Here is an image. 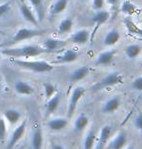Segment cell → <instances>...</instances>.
<instances>
[{"label":"cell","mask_w":142,"mask_h":149,"mask_svg":"<svg viewBox=\"0 0 142 149\" xmlns=\"http://www.w3.org/2000/svg\"><path fill=\"white\" fill-rule=\"evenodd\" d=\"M105 0H91V7L94 10H101L103 9L104 4H105Z\"/></svg>","instance_id":"obj_36"},{"label":"cell","mask_w":142,"mask_h":149,"mask_svg":"<svg viewBox=\"0 0 142 149\" xmlns=\"http://www.w3.org/2000/svg\"><path fill=\"white\" fill-rule=\"evenodd\" d=\"M86 93V89L84 87H81V86H78V87H75L73 89V91L71 92V95L69 97V100H68V104H67V116L68 118H71L73 116L74 112L76 111V108L78 106V103L82 97H84Z\"/></svg>","instance_id":"obj_5"},{"label":"cell","mask_w":142,"mask_h":149,"mask_svg":"<svg viewBox=\"0 0 142 149\" xmlns=\"http://www.w3.org/2000/svg\"><path fill=\"white\" fill-rule=\"evenodd\" d=\"M51 149H65V148L62 144H60V143H53Z\"/></svg>","instance_id":"obj_37"},{"label":"cell","mask_w":142,"mask_h":149,"mask_svg":"<svg viewBox=\"0 0 142 149\" xmlns=\"http://www.w3.org/2000/svg\"><path fill=\"white\" fill-rule=\"evenodd\" d=\"M43 89H44V94H45L46 100H49L52 97H54L55 93L57 92V87L55 86V84L52 82H46L43 84Z\"/></svg>","instance_id":"obj_30"},{"label":"cell","mask_w":142,"mask_h":149,"mask_svg":"<svg viewBox=\"0 0 142 149\" xmlns=\"http://www.w3.org/2000/svg\"><path fill=\"white\" fill-rule=\"evenodd\" d=\"M89 73H90V68L87 65H81L72 70L69 73L68 78L71 82H79V81L85 79L89 75Z\"/></svg>","instance_id":"obj_16"},{"label":"cell","mask_w":142,"mask_h":149,"mask_svg":"<svg viewBox=\"0 0 142 149\" xmlns=\"http://www.w3.org/2000/svg\"><path fill=\"white\" fill-rule=\"evenodd\" d=\"M109 19H110V13L108 12V11L104 9L96 11V13L91 17V21H93V24L94 26V31H96L100 26L105 24Z\"/></svg>","instance_id":"obj_15"},{"label":"cell","mask_w":142,"mask_h":149,"mask_svg":"<svg viewBox=\"0 0 142 149\" xmlns=\"http://www.w3.org/2000/svg\"><path fill=\"white\" fill-rule=\"evenodd\" d=\"M133 125L136 128V130L139 131L142 134V112L139 111L137 115L135 116L134 120H133Z\"/></svg>","instance_id":"obj_34"},{"label":"cell","mask_w":142,"mask_h":149,"mask_svg":"<svg viewBox=\"0 0 142 149\" xmlns=\"http://www.w3.org/2000/svg\"><path fill=\"white\" fill-rule=\"evenodd\" d=\"M1 55H2V54H1V52H0V60H1Z\"/></svg>","instance_id":"obj_41"},{"label":"cell","mask_w":142,"mask_h":149,"mask_svg":"<svg viewBox=\"0 0 142 149\" xmlns=\"http://www.w3.org/2000/svg\"><path fill=\"white\" fill-rule=\"evenodd\" d=\"M69 0H55L50 7V14L52 16H57L64 12L68 6Z\"/></svg>","instance_id":"obj_21"},{"label":"cell","mask_w":142,"mask_h":149,"mask_svg":"<svg viewBox=\"0 0 142 149\" xmlns=\"http://www.w3.org/2000/svg\"><path fill=\"white\" fill-rule=\"evenodd\" d=\"M7 134V127H6V122L3 118L0 117V140L3 141L6 137Z\"/></svg>","instance_id":"obj_33"},{"label":"cell","mask_w":142,"mask_h":149,"mask_svg":"<svg viewBox=\"0 0 142 149\" xmlns=\"http://www.w3.org/2000/svg\"><path fill=\"white\" fill-rule=\"evenodd\" d=\"M4 117L10 124L14 125V124H17L19 121V119H21V112L15 108H9V109H7V110H5Z\"/></svg>","instance_id":"obj_25"},{"label":"cell","mask_w":142,"mask_h":149,"mask_svg":"<svg viewBox=\"0 0 142 149\" xmlns=\"http://www.w3.org/2000/svg\"><path fill=\"white\" fill-rule=\"evenodd\" d=\"M1 83H2V79H1V76H0V88H1Z\"/></svg>","instance_id":"obj_40"},{"label":"cell","mask_w":142,"mask_h":149,"mask_svg":"<svg viewBox=\"0 0 142 149\" xmlns=\"http://www.w3.org/2000/svg\"><path fill=\"white\" fill-rule=\"evenodd\" d=\"M111 134H112V127L110 125H104L99 132L98 140L96 143L94 149H103L106 146L108 140L110 139Z\"/></svg>","instance_id":"obj_12"},{"label":"cell","mask_w":142,"mask_h":149,"mask_svg":"<svg viewBox=\"0 0 142 149\" xmlns=\"http://www.w3.org/2000/svg\"><path fill=\"white\" fill-rule=\"evenodd\" d=\"M62 100V94L60 92H57L54 97L47 100L46 102V115H51L58 108V105Z\"/></svg>","instance_id":"obj_20"},{"label":"cell","mask_w":142,"mask_h":149,"mask_svg":"<svg viewBox=\"0 0 142 149\" xmlns=\"http://www.w3.org/2000/svg\"><path fill=\"white\" fill-rule=\"evenodd\" d=\"M46 53L42 46L35 44L23 45L19 47L6 48L3 51H1V54L6 56L8 58H29L38 57V56Z\"/></svg>","instance_id":"obj_1"},{"label":"cell","mask_w":142,"mask_h":149,"mask_svg":"<svg viewBox=\"0 0 142 149\" xmlns=\"http://www.w3.org/2000/svg\"><path fill=\"white\" fill-rule=\"evenodd\" d=\"M43 33H45V30L39 29H29V27H21L16 31L10 42L11 43H19V42L29 40V39L40 36Z\"/></svg>","instance_id":"obj_4"},{"label":"cell","mask_w":142,"mask_h":149,"mask_svg":"<svg viewBox=\"0 0 142 149\" xmlns=\"http://www.w3.org/2000/svg\"><path fill=\"white\" fill-rule=\"evenodd\" d=\"M125 149H133V147H132V146H127V147L126 148H125Z\"/></svg>","instance_id":"obj_39"},{"label":"cell","mask_w":142,"mask_h":149,"mask_svg":"<svg viewBox=\"0 0 142 149\" xmlns=\"http://www.w3.org/2000/svg\"><path fill=\"white\" fill-rule=\"evenodd\" d=\"M106 1V3L110 4V5H116L120 0H105Z\"/></svg>","instance_id":"obj_38"},{"label":"cell","mask_w":142,"mask_h":149,"mask_svg":"<svg viewBox=\"0 0 142 149\" xmlns=\"http://www.w3.org/2000/svg\"><path fill=\"white\" fill-rule=\"evenodd\" d=\"M1 33H3V32H2V31H1V30H0V34H1Z\"/></svg>","instance_id":"obj_43"},{"label":"cell","mask_w":142,"mask_h":149,"mask_svg":"<svg viewBox=\"0 0 142 149\" xmlns=\"http://www.w3.org/2000/svg\"><path fill=\"white\" fill-rule=\"evenodd\" d=\"M90 31L86 29H81L75 30L73 33L69 35V40L72 43L77 45H85L90 40Z\"/></svg>","instance_id":"obj_11"},{"label":"cell","mask_w":142,"mask_h":149,"mask_svg":"<svg viewBox=\"0 0 142 149\" xmlns=\"http://www.w3.org/2000/svg\"><path fill=\"white\" fill-rule=\"evenodd\" d=\"M19 13H21V15L24 18V21H26L27 22H29V24H31L35 26H38L39 21L37 17H36L33 9L28 4L21 3L19 5Z\"/></svg>","instance_id":"obj_9"},{"label":"cell","mask_w":142,"mask_h":149,"mask_svg":"<svg viewBox=\"0 0 142 149\" xmlns=\"http://www.w3.org/2000/svg\"><path fill=\"white\" fill-rule=\"evenodd\" d=\"M96 133L94 129H91L88 132L84 139V149H93L96 146Z\"/></svg>","instance_id":"obj_27"},{"label":"cell","mask_w":142,"mask_h":149,"mask_svg":"<svg viewBox=\"0 0 142 149\" xmlns=\"http://www.w3.org/2000/svg\"><path fill=\"white\" fill-rule=\"evenodd\" d=\"M26 119H24V121H21V124L17 127L14 132L12 133V136H11L9 142L7 144L6 149H13L16 146V144L18 143L19 140L21 139V137L24 136V133H26Z\"/></svg>","instance_id":"obj_6"},{"label":"cell","mask_w":142,"mask_h":149,"mask_svg":"<svg viewBox=\"0 0 142 149\" xmlns=\"http://www.w3.org/2000/svg\"><path fill=\"white\" fill-rule=\"evenodd\" d=\"M115 55H116L115 49H110V50H106V51H102L101 53H99L98 56L96 57L94 63L99 66L108 65V64H110L112 63Z\"/></svg>","instance_id":"obj_14"},{"label":"cell","mask_w":142,"mask_h":149,"mask_svg":"<svg viewBox=\"0 0 142 149\" xmlns=\"http://www.w3.org/2000/svg\"><path fill=\"white\" fill-rule=\"evenodd\" d=\"M79 1H86V0H79Z\"/></svg>","instance_id":"obj_42"},{"label":"cell","mask_w":142,"mask_h":149,"mask_svg":"<svg viewBox=\"0 0 142 149\" xmlns=\"http://www.w3.org/2000/svg\"><path fill=\"white\" fill-rule=\"evenodd\" d=\"M79 57L78 52L72 49H67L62 51L60 54H58L55 58V63H70L75 61Z\"/></svg>","instance_id":"obj_13"},{"label":"cell","mask_w":142,"mask_h":149,"mask_svg":"<svg viewBox=\"0 0 142 149\" xmlns=\"http://www.w3.org/2000/svg\"><path fill=\"white\" fill-rule=\"evenodd\" d=\"M121 10L122 12L127 14V15H132L135 12L136 6L130 1H129V0H125L121 5Z\"/></svg>","instance_id":"obj_31"},{"label":"cell","mask_w":142,"mask_h":149,"mask_svg":"<svg viewBox=\"0 0 142 149\" xmlns=\"http://www.w3.org/2000/svg\"><path fill=\"white\" fill-rule=\"evenodd\" d=\"M121 105V97L120 95H113V97H109L105 102L102 103L100 110L104 114H111L114 113Z\"/></svg>","instance_id":"obj_8"},{"label":"cell","mask_w":142,"mask_h":149,"mask_svg":"<svg viewBox=\"0 0 142 149\" xmlns=\"http://www.w3.org/2000/svg\"><path fill=\"white\" fill-rule=\"evenodd\" d=\"M120 38H121V34H120L119 30L116 29H112L105 34L103 38V44L107 47L114 46L120 40Z\"/></svg>","instance_id":"obj_22"},{"label":"cell","mask_w":142,"mask_h":149,"mask_svg":"<svg viewBox=\"0 0 142 149\" xmlns=\"http://www.w3.org/2000/svg\"><path fill=\"white\" fill-rule=\"evenodd\" d=\"M16 93L21 95H30L34 94V88L28 82L23 80H18L14 86Z\"/></svg>","instance_id":"obj_17"},{"label":"cell","mask_w":142,"mask_h":149,"mask_svg":"<svg viewBox=\"0 0 142 149\" xmlns=\"http://www.w3.org/2000/svg\"><path fill=\"white\" fill-rule=\"evenodd\" d=\"M30 3V7L34 11L38 21L40 22L44 18V7H43V0H28Z\"/></svg>","instance_id":"obj_24"},{"label":"cell","mask_w":142,"mask_h":149,"mask_svg":"<svg viewBox=\"0 0 142 149\" xmlns=\"http://www.w3.org/2000/svg\"><path fill=\"white\" fill-rule=\"evenodd\" d=\"M142 51L141 45L137 43L130 44L125 48V54H126L127 58H129L130 60H134L135 58H137Z\"/></svg>","instance_id":"obj_23"},{"label":"cell","mask_w":142,"mask_h":149,"mask_svg":"<svg viewBox=\"0 0 142 149\" xmlns=\"http://www.w3.org/2000/svg\"><path fill=\"white\" fill-rule=\"evenodd\" d=\"M127 142V136L124 132H119L114 136L113 139L108 140L105 148L106 149H123Z\"/></svg>","instance_id":"obj_10"},{"label":"cell","mask_w":142,"mask_h":149,"mask_svg":"<svg viewBox=\"0 0 142 149\" xmlns=\"http://www.w3.org/2000/svg\"><path fill=\"white\" fill-rule=\"evenodd\" d=\"M73 21L70 18H64L63 19H62L57 26V32L60 33V35L62 34H66L68 33L73 27Z\"/></svg>","instance_id":"obj_28"},{"label":"cell","mask_w":142,"mask_h":149,"mask_svg":"<svg viewBox=\"0 0 142 149\" xmlns=\"http://www.w3.org/2000/svg\"><path fill=\"white\" fill-rule=\"evenodd\" d=\"M11 10V1L8 0L6 2L0 4V18L4 17L5 15H7L9 13V11Z\"/></svg>","instance_id":"obj_32"},{"label":"cell","mask_w":142,"mask_h":149,"mask_svg":"<svg viewBox=\"0 0 142 149\" xmlns=\"http://www.w3.org/2000/svg\"><path fill=\"white\" fill-rule=\"evenodd\" d=\"M123 82V75L119 72H110L107 75H105L103 78H101L98 82L96 83L94 85L91 87L93 91H100V90H103L109 87L116 86L118 84Z\"/></svg>","instance_id":"obj_3"},{"label":"cell","mask_w":142,"mask_h":149,"mask_svg":"<svg viewBox=\"0 0 142 149\" xmlns=\"http://www.w3.org/2000/svg\"><path fill=\"white\" fill-rule=\"evenodd\" d=\"M13 63L17 66L35 73H48L54 69V65L46 61H29L26 58H13Z\"/></svg>","instance_id":"obj_2"},{"label":"cell","mask_w":142,"mask_h":149,"mask_svg":"<svg viewBox=\"0 0 142 149\" xmlns=\"http://www.w3.org/2000/svg\"><path fill=\"white\" fill-rule=\"evenodd\" d=\"M132 88L135 91L142 92V75L134 78L132 82Z\"/></svg>","instance_id":"obj_35"},{"label":"cell","mask_w":142,"mask_h":149,"mask_svg":"<svg viewBox=\"0 0 142 149\" xmlns=\"http://www.w3.org/2000/svg\"><path fill=\"white\" fill-rule=\"evenodd\" d=\"M65 44H66L65 40L48 37L43 41L42 47L44 48L46 53H55V52L60 51V50L65 46Z\"/></svg>","instance_id":"obj_7"},{"label":"cell","mask_w":142,"mask_h":149,"mask_svg":"<svg viewBox=\"0 0 142 149\" xmlns=\"http://www.w3.org/2000/svg\"><path fill=\"white\" fill-rule=\"evenodd\" d=\"M43 131L40 126L35 127L31 134V147L32 149H42L43 148Z\"/></svg>","instance_id":"obj_18"},{"label":"cell","mask_w":142,"mask_h":149,"mask_svg":"<svg viewBox=\"0 0 142 149\" xmlns=\"http://www.w3.org/2000/svg\"><path fill=\"white\" fill-rule=\"evenodd\" d=\"M68 125V120L63 117H57L53 118V119L49 120L47 123V126L51 131L54 132H60L65 129Z\"/></svg>","instance_id":"obj_19"},{"label":"cell","mask_w":142,"mask_h":149,"mask_svg":"<svg viewBox=\"0 0 142 149\" xmlns=\"http://www.w3.org/2000/svg\"><path fill=\"white\" fill-rule=\"evenodd\" d=\"M124 24H125V26L127 27V29L130 34L141 36L142 37V29H140L134 22H132L130 19L127 18L124 19Z\"/></svg>","instance_id":"obj_26"},{"label":"cell","mask_w":142,"mask_h":149,"mask_svg":"<svg viewBox=\"0 0 142 149\" xmlns=\"http://www.w3.org/2000/svg\"><path fill=\"white\" fill-rule=\"evenodd\" d=\"M90 119L87 115L85 114H81L79 115L74 121V130L76 132H81L84 129L87 128V126L89 125Z\"/></svg>","instance_id":"obj_29"}]
</instances>
